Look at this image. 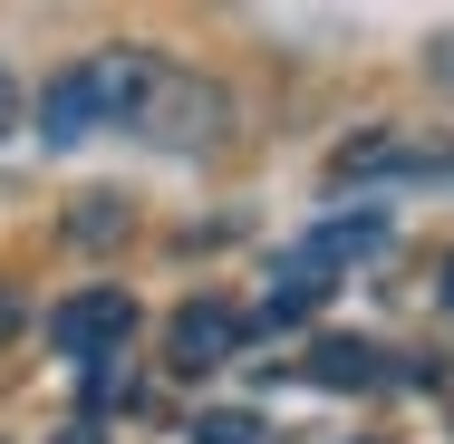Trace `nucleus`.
<instances>
[{
  "mask_svg": "<svg viewBox=\"0 0 454 444\" xmlns=\"http://www.w3.org/2000/svg\"><path fill=\"white\" fill-rule=\"evenodd\" d=\"M445 309H454V270H445Z\"/></svg>",
  "mask_w": 454,
  "mask_h": 444,
  "instance_id": "9d476101",
  "label": "nucleus"
},
{
  "mask_svg": "<svg viewBox=\"0 0 454 444\" xmlns=\"http://www.w3.org/2000/svg\"><path fill=\"white\" fill-rule=\"evenodd\" d=\"M126 329H136L126 290H78V300L49 309V348L59 357H106V348H126Z\"/></svg>",
  "mask_w": 454,
  "mask_h": 444,
  "instance_id": "f03ea898",
  "label": "nucleus"
},
{
  "mask_svg": "<svg viewBox=\"0 0 454 444\" xmlns=\"http://www.w3.org/2000/svg\"><path fill=\"white\" fill-rule=\"evenodd\" d=\"M193 444H262V425H252V416H203Z\"/></svg>",
  "mask_w": 454,
  "mask_h": 444,
  "instance_id": "423d86ee",
  "label": "nucleus"
},
{
  "mask_svg": "<svg viewBox=\"0 0 454 444\" xmlns=\"http://www.w3.org/2000/svg\"><path fill=\"white\" fill-rule=\"evenodd\" d=\"M10 116H20V88H10V68H0V136H10Z\"/></svg>",
  "mask_w": 454,
  "mask_h": 444,
  "instance_id": "0eeeda50",
  "label": "nucleus"
},
{
  "mask_svg": "<svg viewBox=\"0 0 454 444\" xmlns=\"http://www.w3.org/2000/svg\"><path fill=\"white\" fill-rule=\"evenodd\" d=\"M377 242H387V213H358V222H329V232H319V242H300V252L329 270V261H358V252H377ZM329 280H339V270H329Z\"/></svg>",
  "mask_w": 454,
  "mask_h": 444,
  "instance_id": "39448f33",
  "label": "nucleus"
},
{
  "mask_svg": "<svg viewBox=\"0 0 454 444\" xmlns=\"http://www.w3.org/2000/svg\"><path fill=\"white\" fill-rule=\"evenodd\" d=\"M59 444H97V425H78V435H59Z\"/></svg>",
  "mask_w": 454,
  "mask_h": 444,
  "instance_id": "1a4fd4ad",
  "label": "nucleus"
},
{
  "mask_svg": "<svg viewBox=\"0 0 454 444\" xmlns=\"http://www.w3.org/2000/svg\"><path fill=\"white\" fill-rule=\"evenodd\" d=\"M155 88H165V58H145V49L78 58L68 78H49V97H39V136L49 145H88L97 126H145Z\"/></svg>",
  "mask_w": 454,
  "mask_h": 444,
  "instance_id": "f257e3e1",
  "label": "nucleus"
},
{
  "mask_svg": "<svg viewBox=\"0 0 454 444\" xmlns=\"http://www.w3.org/2000/svg\"><path fill=\"white\" fill-rule=\"evenodd\" d=\"M309 377H319V386H377V377H387V357L367 348V339H329V348L309 357Z\"/></svg>",
  "mask_w": 454,
  "mask_h": 444,
  "instance_id": "20e7f679",
  "label": "nucleus"
},
{
  "mask_svg": "<svg viewBox=\"0 0 454 444\" xmlns=\"http://www.w3.org/2000/svg\"><path fill=\"white\" fill-rule=\"evenodd\" d=\"M435 78H445V88H454V29H445V39H435Z\"/></svg>",
  "mask_w": 454,
  "mask_h": 444,
  "instance_id": "6e6552de",
  "label": "nucleus"
},
{
  "mask_svg": "<svg viewBox=\"0 0 454 444\" xmlns=\"http://www.w3.org/2000/svg\"><path fill=\"white\" fill-rule=\"evenodd\" d=\"M232 348H242V319H232L223 300H184V309H175V348H165V357H175L184 377H203V367H223Z\"/></svg>",
  "mask_w": 454,
  "mask_h": 444,
  "instance_id": "7ed1b4c3",
  "label": "nucleus"
}]
</instances>
